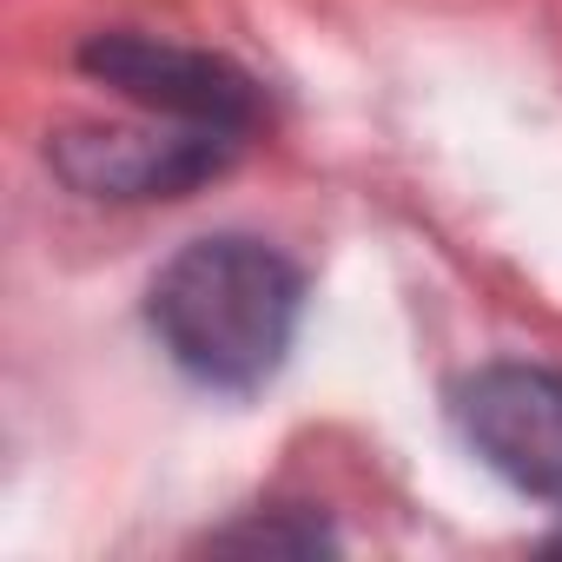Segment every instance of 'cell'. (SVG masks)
<instances>
[{"label":"cell","mask_w":562,"mask_h":562,"mask_svg":"<svg viewBox=\"0 0 562 562\" xmlns=\"http://www.w3.org/2000/svg\"><path fill=\"white\" fill-rule=\"evenodd\" d=\"M305 318L299 265L265 238H192L172 251L146 292V325L166 358L205 391H258L278 378Z\"/></svg>","instance_id":"cell-1"},{"label":"cell","mask_w":562,"mask_h":562,"mask_svg":"<svg viewBox=\"0 0 562 562\" xmlns=\"http://www.w3.org/2000/svg\"><path fill=\"white\" fill-rule=\"evenodd\" d=\"M80 74H93L100 87L139 100L159 120L179 126H205V133H232L245 139L265 113L258 80L218 54L199 47H172V41H146V34H93L80 47Z\"/></svg>","instance_id":"cell-2"},{"label":"cell","mask_w":562,"mask_h":562,"mask_svg":"<svg viewBox=\"0 0 562 562\" xmlns=\"http://www.w3.org/2000/svg\"><path fill=\"white\" fill-rule=\"evenodd\" d=\"M463 443L516 490L562 496V371L555 364H483L450 391Z\"/></svg>","instance_id":"cell-3"},{"label":"cell","mask_w":562,"mask_h":562,"mask_svg":"<svg viewBox=\"0 0 562 562\" xmlns=\"http://www.w3.org/2000/svg\"><path fill=\"white\" fill-rule=\"evenodd\" d=\"M238 139L205 126L139 133V126H67L54 133V172L87 199H186L232 166Z\"/></svg>","instance_id":"cell-4"}]
</instances>
